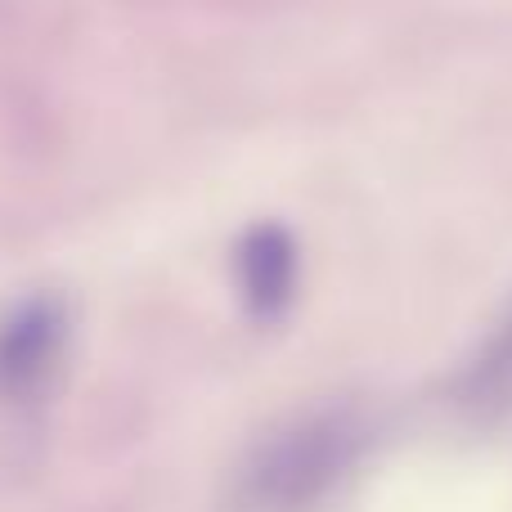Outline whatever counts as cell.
<instances>
[{"mask_svg": "<svg viewBox=\"0 0 512 512\" xmlns=\"http://www.w3.org/2000/svg\"><path fill=\"white\" fill-rule=\"evenodd\" d=\"M369 450V423L355 409H310L243 454L230 486L234 512H319Z\"/></svg>", "mask_w": 512, "mask_h": 512, "instance_id": "cell-1", "label": "cell"}, {"mask_svg": "<svg viewBox=\"0 0 512 512\" xmlns=\"http://www.w3.org/2000/svg\"><path fill=\"white\" fill-rule=\"evenodd\" d=\"M234 288L256 324L288 315L301 288V248L279 221H261L234 243Z\"/></svg>", "mask_w": 512, "mask_h": 512, "instance_id": "cell-2", "label": "cell"}, {"mask_svg": "<svg viewBox=\"0 0 512 512\" xmlns=\"http://www.w3.org/2000/svg\"><path fill=\"white\" fill-rule=\"evenodd\" d=\"M68 346V306L59 297L18 301L0 319V391L32 396Z\"/></svg>", "mask_w": 512, "mask_h": 512, "instance_id": "cell-3", "label": "cell"}, {"mask_svg": "<svg viewBox=\"0 0 512 512\" xmlns=\"http://www.w3.org/2000/svg\"><path fill=\"white\" fill-rule=\"evenodd\" d=\"M459 400L477 414H504L512 409V315L490 333L459 382Z\"/></svg>", "mask_w": 512, "mask_h": 512, "instance_id": "cell-4", "label": "cell"}]
</instances>
